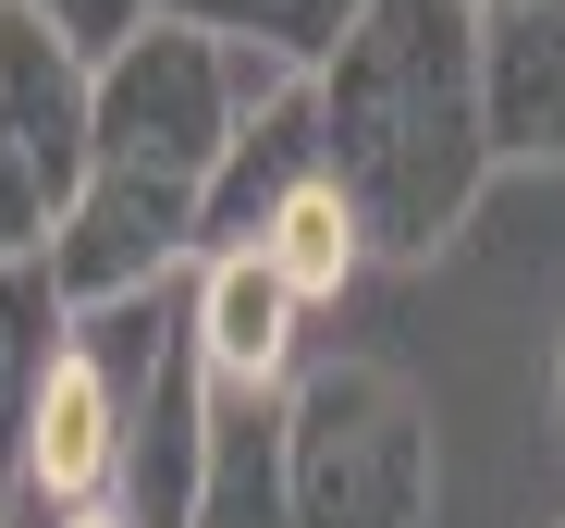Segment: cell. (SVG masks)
Segmentation results:
<instances>
[{"label": "cell", "instance_id": "cell-6", "mask_svg": "<svg viewBox=\"0 0 565 528\" xmlns=\"http://www.w3.org/2000/svg\"><path fill=\"white\" fill-rule=\"evenodd\" d=\"M210 357H198V320H184V344L160 357V381L136 394L124 418V492H111V528H198V479H210Z\"/></svg>", "mask_w": 565, "mask_h": 528}, {"label": "cell", "instance_id": "cell-4", "mask_svg": "<svg viewBox=\"0 0 565 528\" xmlns=\"http://www.w3.org/2000/svg\"><path fill=\"white\" fill-rule=\"evenodd\" d=\"M99 172V62L50 13L0 0V258H50Z\"/></svg>", "mask_w": 565, "mask_h": 528}, {"label": "cell", "instance_id": "cell-1", "mask_svg": "<svg viewBox=\"0 0 565 528\" xmlns=\"http://www.w3.org/2000/svg\"><path fill=\"white\" fill-rule=\"evenodd\" d=\"M308 86H320L332 197L356 209L369 258H443L480 222L492 172H504V136H492L467 0H369L356 37Z\"/></svg>", "mask_w": 565, "mask_h": 528}, {"label": "cell", "instance_id": "cell-2", "mask_svg": "<svg viewBox=\"0 0 565 528\" xmlns=\"http://www.w3.org/2000/svg\"><path fill=\"white\" fill-rule=\"evenodd\" d=\"M282 62L258 50H222L198 25H136L111 62H99V172L86 185H136V197H172V209H198L210 197V172L222 148L246 136V111L282 99Z\"/></svg>", "mask_w": 565, "mask_h": 528}, {"label": "cell", "instance_id": "cell-3", "mask_svg": "<svg viewBox=\"0 0 565 528\" xmlns=\"http://www.w3.org/2000/svg\"><path fill=\"white\" fill-rule=\"evenodd\" d=\"M282 455H296V528H430L443 443L406 369L332 357L282 394Z\"/></svg>", "mask_w": 565, "mask_h": 528}, {"label": "cell", "instance_id": "cell-14", "mask_svg": "<svg viewBox=\"0 0 565 528\" xmlns=\"http://www.w3.org/2000/svg\"><path fill=\"white\" fill-rule=\"evenodd\" d=\"M553 406H565V344H553Z\"/></svg>", "mask_w": 565, "mask_h": 528}, {"label": "cell", "instance_id": "cell-8", "mask_svg": "<svg viewBox=\"0 0 565 528\" xmlns=\"http://www.w3.org/2000/svg\"><path fill=\"white\" fill-rule=\"evenodd\" d=\"M296 332H308V308H296V283L270 258H210L198 271V357H210L222 394H296L308 381Z\"/></svg>", "mask_w": 565, "mask_h": 528}, {"label": "cell", "instance_id": "cell-11", "mask_svg": "<svg viewBox=\"0 0 565 528\" xmlns=\"http://www.w3.org/2000/svg\"><path fill=\"white\" fill-rule=\"evenodd\" d=\"M160 25H198V37H222V50H258V62H282V74H320L344 37H356V13L369 0H148Z\"/></svg>", "mask_w": 565, "mask_h": 528}, {"label": "cell", "instance_id": "cell-9", "mask_svg": "<svg viewBox=\"0 0 565 528\" xmlns=\"http://www.w3.org/2000/svg\"><path fill=\"white\" fill-rule=\"evenodd\" d=\"M62 357H74V295L50 283V258H0V479L25 467V430H38Z\"/></svg>", "mask_w": 565, "mask_h": 528}, {"label": "cell", "instance_id": "cell-7", "mask_svg": "<svg viewBox=\"0 0 565 528\" xmlns=\"http://www.w3.org/2000/svg\"><path fill=\"white\" fill-rule=\"evenodd\" d=\"M504 160H565V0H467Z\"/></svg>", "mask_w": 565, "mask_h": 528}, {"label": "cell", "instance_id": "cell-12", "mask_svg": "<svg viewBox=\"0 0 565 528\" xmlns=\"http://www.w3.org/2000/svg\"><path fill=\"white\" fill-rule=\"evenodd\" d=\"M258 258H270L282 283H296V308H332V295L369 271V234H356V209H344L332 185H308L296 209L270 222V246H258Z\"/></svg>", "mask_w": 565, "mask_h": 528}, {"label": "cell", "instance_id": "cell-10", "mask_svg": "<svg viewBox=\"0 0 565 528\" xmlns=\"http://www.w3.org/2000/svg\"><path fill=\"white\" fill-rule=\"evenodd\" d=\"M198 528H296L282 394H222V406H210V479H198Z\"/></svg>", "mask_w": 565, "mask_h": 528}, {"label": "cell", "instance_id": "cell-13", "mask_svg": "<svg viewBox=\"0 0 565 528\" xmlns=\"http://www.w3.org/2000/svg\"><path fill=\"white\" fill-rule=\"evenodd\" d=\"M25 13H50V25H62V37L86 50V62H111V50H124V37L148 25V0H25Z\"/></svg>", "mask_w": 565, "mask_h": 528}, {"label": "cell", "instance_id": "cell-5", "mask_svg": "<svg viewBox=\"0 0 565 528\" xmlns=\"http://www.w3.org/2000/svg\"><path fill=\"white\" fill-rule=\"evenodd\" d=\"M308 185H332V160H320V86L296 74L270 111H246V136L210 172V197H198V271H210V258H258L270 222L296 209Z\"/></svg>", "mask_w": 565, "mask_h": 528}]
</instances>
